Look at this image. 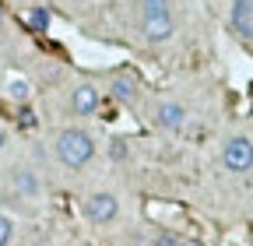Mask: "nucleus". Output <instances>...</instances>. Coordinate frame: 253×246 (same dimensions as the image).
I'll use <instances>...</instances> for the list:
<instances>
[{
    "label": "nucleus",
    "mask_w": 253,
    "mask_h": 246,
    "mask_svg": "<svg viewBox=\"0 0 253 246\" xmlns=\"http://www.w3.org/2000/svg\"><path fill=\"white\" fill-rule=\"evenodd\" d=\"M53 151H56V159L60 165H67V169H84L91 159H95V137L81 127H63L53 141Z\"/></svg>",
    "instance_id": "nucleus-1"
},
{
    "label": "nucleus",
    "mask_w": 253,
    "mask_h": 246,
    "mask_svg": "<svg viewBox=\"0 0 253 246\" xmlns=\"http://www.w3.org/2000/svg\"><path fill=\"white\" fill-rule=\"evenodd\" d=\"M176 32L169 0H141V36L148 42H169Z\"/></svg>",
    "instance_id": "nucleus-2"
},
{
    "label": "nucleus",
    "mask_w": 253,
    "mask_h": 246,
    "mask_svg": "<svg viewBox=\"0 0 253 246\" xmlns=\"http://www.w3.org/2000/svg\"><path fill=\"white\" fill-rule=\"evenodd\" d=\"M221 165L229 172H250L253 169V141L250 137H229L221 144Z\"/></svg>",
    "instance_id": "nucleus-3"
},
{
    "label": "nucleus",
    "mask_w": 253,
    "mask_h": 246,
    "mask_svg": "<svg viewBox=\"0 0 253 246\" xmlns=\"http://www.w3.org/2000/svg\"><path fill=\"white\" fill-rule=\"evenodd\" d=\"M81 207H84V218L95 222V225H109L116 214H120V201H116V194H109V190H95V194H88Z\"/></svg>",
    "instance_id": "nucleus-4"
},
{
    "label": "nucleus",
    "mask_w": 253,
    "mask_h": 246,
    "mask_svg": "<svg viewBox=\"0 0 253 246\" xmlns=\"http://www.w3.org/2000/svg\"><path fill=\"white\" fill-rule=\"evenodd\" d=\"M186 106L183 102H172V99H166V102H158L155 106V127L158 130H183L186 127Z\"/></svg>",
    "instance_id": "nucleus-5"
},
{
    "label": "nucleus",
    "mask_w": 253,
    "mask_h": 246,
    "mask_svg": "<svg viewBox=\"0 0 253 246\" xmlns=\"http://www.w3.org/2000/svg\"><path fill=\"white\" fill-rule=\"evenodd\" d=\"M99 106H102V95H99V88H95V84L81 81V84L71 88V109H74L78 116H95V113H99Z\"/></svg>",
    "instance_id": "nucleus-6"
},
{
    "label": "nucleus",
    "mask_w": 253,
    "mask_h": 246,
    "mask_svg": "<svg viewBox=\"0 0 253 246\" xmlns=\"http://www.w3.org/2000/svg\"><path fill=\"white\" fill-rule=\"evenodd\" d=\"M109 95H113L116 102H123V106H134L137 95H141V81H137L130 71H120V74H113V81H109Z\"/></svg>",
    "instance_id": "nucleus-7"
},
{
    "label": "nucleus",
    "mask_w": 253,
    "mask_h": 246,
    "mask_svg": "<svg viewBox=\"0 0 253 246\" xmlns=\"http://www.w3.org/2000/svg\"><path fill=\"white\" fill-rule=\"evenodd\" d=\"M229 25L239 39H250L253 42V0H232L229 7Z\"/></svg>",
    "instance_id": "nucleus-8"
},
{
    "label": "nucleus",
    "mask_w": 253,
    "mask_h": 246,
    "mask_svg": "<svg viewBox=\"0 0 253 246\" xmlns=\"http://www.w3.org/2000/svg\"><path fill=\"white\" fill-rule=\"evenodd\" d=\"M11 187H14V194H21L25 201H36V197L42 194V183H39L36 169H28V165H14V169H11Z\"/></svg>",
    "instance_id": "nucleus-9"
},
{
    "label": "nucleus",
    "mask_w": 253,
    "mask_h": 246,
    "mask_svg": "<svg viewBox=\"0 0 253 246\" xmlns=\"http://www.w3.org/2000/svg\"><path fill=\"white\" fill-rule=\"evenodd\" d=\"M28 25H32V32H49V11L46 7H28Z\"/></svg>",
    "instance_id": "nucleus-10"
},
{
    "label": "nucleus",
    "mask_w": 253,
    "mask_h": 246,
    "mask_svg": "<svg viewBox=\"0 0 253 246\" xmlns=\"http://www.w3.org/2000/svg\"><path fill=\"white\" fill-rule=\"evenodd\" d=\"M7 95H11L14 102H28L32 88H28V81H25V78H11V81H7Z\"/></svg>",
    "instance_id": "nucleus-11"
},
{
    "label": "nucleus",
    "mask_w": 253,
    "mask_h": 246,
    "mask_svg": "<svg viewBox=\"0 0 253 246\" xmlns=\"http://www.w3.org/2000/svg\"><path fill=\"white\" fill-rule=\"evenodd\" d=\"M11 239H14V222L7 214H0V246H11Z\"/></svg>",
    "instance_id": "nucleus-12"
},
{
    "label": "nucleus",
    "mask_w": 253,
    "mask_h": 246,
    "mask_svg": "<svg viewBox=\"0 0 253 246\" xmlns=\"http://www.w3.org/2000/svg\"><path fill=\"white\" fill-rule=\"evenodd\" d=\"M151 246H183V243H179V239H176V236H172V232H158V236H155V243H151Z\"/></svg>",
    "instance_id": "nucleus-13"
},
{
    "label": "nucleus",
    "mask_w": 253,
    "mask_h": 246,
    "mask_svg": "<svg viewBox=\"0 0 253 246\" xmlns=\"http://www.w3.org/2000/svg\"><path fill=\"white\" fill-rule=\"evenodd\" d=\"M109 155L113 159H126V141H113L109 144Z\"/></svg>",
    "instance_id": "nucleus-14"
},
{
    "label": "nucleus",
    "mask_w": 253,
    "mask_h": 246,
    "mask_svg": "<svg viewBox=\"0 0 253 246\" xmlns=\"http://www.w3.org/2000/svg\"><path fill=\"white\" fill-rule=\"evenodd\" d=\"M4 148H7V134H4V130H0V151H4Z\"/></svg>",
    "instance_id": "nucleus-15"
},
{
    "label": "nucleus",
    "mask_w": 253,
    "mask_h": 246,
    "mask_svg": "<svg viewBox=\"0 0 253 246\" xmlns=\"http://www.w3.org/2000/svg\"><path fill=\"white\" fill-rule=\"evenodd\" d=\"M0 21H4V11H0Z\"/></svg>",
    "instance_id": "nucleus-16"
}]
</instances>
